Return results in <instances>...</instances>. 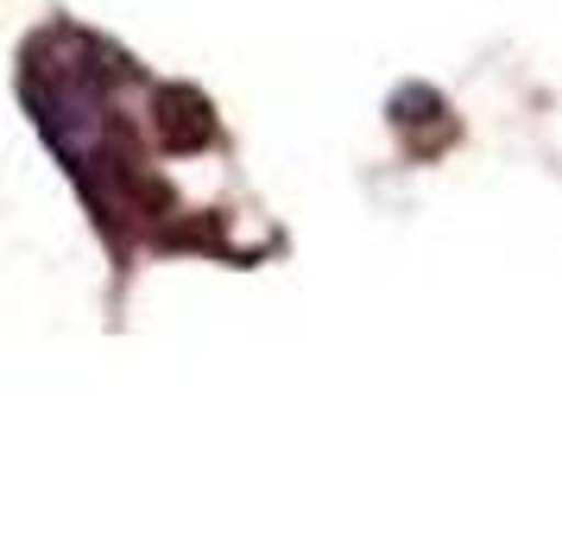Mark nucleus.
Wrapping results in <instances>:
<instances>
[{
	"label": "nucleus",
	"mask_w": 562,
	"mask_h": 544,
	"mask_svg": "<svg viewBox=\"0 0 562 544\" xmlns=\"http://www.w3.org/2000/svg\"><path fill=\"white\" fill-rule=\"evenodd\" d=\"M153 133L171 158L203 153L209 140H215V108H209V96L190 89V82H158L153 89Z\"/></svg>",
	"instance_id": "f257e3e1"
},
{
	"label": "nucleus",
	"mask_w": 562,
	"mask_h": 544,
	"mask_svg": "<svg viewBox=\"0 0 562 544\" xmlns=\"http://www.w3.org/2000/svg\"><path fill=\"white\" fill-rule=\"evenodd\" d=\"M442 114V96H436L430 82H405L398 96H392V121L398 127H417V121H436Z\"/></svg>",
	"instance_id": "f03ea898"
},
{
	"label": "nucleus",
	"mask_w": 562,
	"mask_h": 544,
	"mask_svg": "<svg viewBox=\"0 0 562 544\" xmlns=\"http://www.w3.org/2000/svg\"><path fill=\"white\" fill-rule=\"evenodd\" d=\"M165 247H222V222H190V229H165Z\"/></svg>",
	"instance_id": "7ed1b4c3"
}]
</instances>
